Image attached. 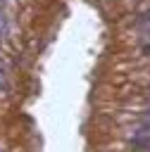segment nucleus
Returning a JSON list of instances; mask_svg holds the SVG:
<instances>
[{"label":"nucleus","instance_id":"obj_1","mask_svg":"<svg viewBox=\"0 0 150 152\" xmlns=\"http://www.w3.org/2000/svg\"><path fill=\"white\" fill-rule=\"evenodd\" d=\"M129 140H131L133 145L148 147V145H150V126H140L138 131H133V133L129 135Z\"/></svg>","mask_w":150,"mask_h":152},{"label":"nucleus","instance_id":"obj_2","mask_svg":"<svg viewBox=\"0 0 150 152\" xmlns=\"http://www.w3.org/2000/svg\"><path fill=\"white\" fill-rule=\"evenodd\" d=\"M138 26H140V28H143V31H145V33L150 36V14H145V17H143V19L138 21Z\"/></svg>","mask_w":150,"mask_h":152},{"label":"nucleus","instance_id":"obj_3","mask_svg":"<svg viewBox=\"0 0 150 152\" xmlns=\"http://www.w3.org/2000/svg\"><path fill=\"white\" fill-rule=\"evenodd\" d=\"M7 33V21H5V17H2V12H0V38Z\"/></svg>","mask_w":150,"mask_h":152},{"label":"nucleus","instance_id":"obj_4","mask_svg":"<svg viewBox=\"0 0 150 152\" xmlns=\"http://www.w3.org/2000/svg\"><path fill=\"white\" fill-rule=\"evenodd\" d=\"M140 124H143V126H150V112H145V114L140 116Z\"/></svg>","mask_w":150,"mask_h":152},{"label":"nucleus","instance_id":"obj_5","mask_svg":"<svg viewBox=\"0 0 150 152\" xmlns=\"http://www.w3.org/2000/svg\"><path fill=\"white\" fill-rule=\"evenodd\" d=\"M5 86H7V81H5V71H2V69H0V90H2V88H5Z\"/></svg>","mask_w":150,"mask_h":152},{"label":"nucleus","instance_id":"obj_6","mask_svg":"<svg viewBox=\"0 0 150 152\" xmlns=\"http://www.w3.org/2000/svg\"><path fill=\"white\" fill-rule=\"evenodd\" d=\"M145 52H148V55H150V45H148V48H145Z\"/></svg>","mask_w":150,"mask_h":152},{"label":"nucleus","instance_id":"obj_7","mask_svg":"<svg viewBox=\"0 0 150 152\" xmlns=\"http://www.w3.org/2000/svg\"><path fill=\"white\" fill-rule=\"evenodd\" d=\"M0 152H2V150H0Z\"/></svg>","mask_w":150,"mask_h":152}]
</instances>
